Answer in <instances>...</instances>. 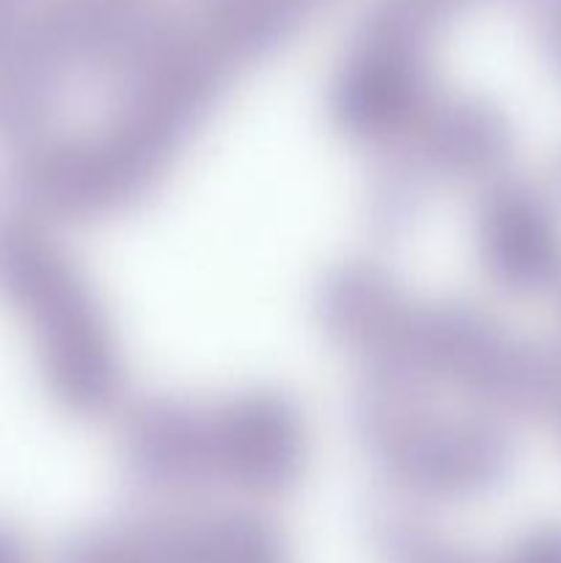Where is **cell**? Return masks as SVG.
Here are the masks:
<instances>
[{"instance_id":"6da1fadb","label":"cell","mask_w":561,"mask_h":563,"mask_svg":"<svg viewBox=\"0 0 561 563\" xmlns=\"http://www.w3.org/2000/svg\"><path fill=\"white\" fill-rule=\"evenodd\" d=\"M229 58L212 38L148 27L110 77L108 119L33 137L9 174L11 203L47 223H99L141 207L218 104Z\"/></svg>"},{"instance_id":"7a4b0ae2","label":"cell","mask_w":561,"mask_h":563,"mask_svg":"<svg viewBox=\"0 0 561 563\" xmlns=\"http://www.w3.org/2000/svg\"><path fill=\"white\" fill-rule=\"evenodd\" d=\"M116 456L127 487L154 500L270 498L302 482L311 432L302 407L273 388L218 401L154 394L121 407Z\"/></svg>"},{"instance_id":"3957f363","label":"cell","mask_w":561,"mask_h":563,"mask_svg":"<svg viewBox=\"0 0 561 563\" xmlns=\"http://www.w3.org/2000/svg\"><path fill=\"white\" fill-rule=\"evenodd\" d=\"M0 295L25 319L53 399L80 418H102L127 399L119 333L97 286L53 225L0 209Z\"/></svg>"},{"instance_id":"277c9868","label":"cell","mask_w":561,"mask_h":563,"mask_svg":"<svg viewBox=\"0 0 561 563\" xmlns=\"http://www.w3.org/2000/svg\"><path fill=\"white\" fill-rule=\"evenodd\" d=\"M350 429L374 471L405 498L471 504L498 493L517 465L504 418L449 410L424 390L358 383Z\"/></svg>"},{"instance_id":"5b68a950","label":"cell","mask_w":561,"mask_h":563,"mask_svg":"<svg viewBox=\"0 0 561 563\" xmlns=\"http://www.w3.org/2000/svg\"><path fill=\"white\" fill-rule=\"evenodd\" d=\"M512 148L515 132L504 110L476 97H438L405 135L380 148L363 201L369 234L405 240L440 187L501 179Z\"/></svg>"},{"instance_id":"8992f818","label":"cell","mask_w":561,"mask_h":563,"mask_svg":"<svg viewBox=\"0 0 561 563\" xmlns=\"http://www.w3.org/2000/svg\"><path fill=\"white\" fill-rule=\"evenodd\" d=\"M429 16L421 9L383 14L336 71L328 113L352 143L385 148L438 99L427 58Z\"/></svg>"},{"instance_id":"52a82bcc","label":"cell","mask_w":561,"mask_h":563,"mask_svg":"<svg viewBox=\"0 0 561 563\" xmlns=\"http://www.w3.org/2000/svg\"><path fill=\"white\" fill-rule=\"evenodd\" d=\"M284 533L262 515L198 509L102 522L72 537L58 563H286Z\"/></svg>"},{"instance_id":"ba28073f","label":"cell","mask_w":561,"mask_h":563,"mask_svg":"<svg viewBox=\"0 0 561 563\" xmlns=\"http://www.w3.org/2000/svg\"><path fill=\"white\" fill-rule=\"evenodd\" d=\"M473 240L479 262L506 295L531 297L561 284V220L544 190L501 176L482 187Z\"/></svg>"},{"instance_id":"9c48e42d","label":"cell","mask_w":561,"mask_h":563,"mask_svg":"<svg viewBox=\"0 0 561 563\" xmlns=\"http://www.w3.org/2000/svg\"><path fill=\"white\" fill-rule=\"evenodd\" d=\"M366 531L385 563H495L457 548L424 517L402 506H377L369 511Z\"/></svg>"},{"instance_id":"30bf717a","label":"cell","mask_w":561,"mask_h":563,"mask_svg":"<svg viewBox=\"0 0 561 563\" xmlns=\"http://www.w3.org/2000/svg\"><path fill=\"white\" fill-rule=\"evenodd\" d=\"M495 563H561V522H544L526 531Z\"/></svg>"},{"instance_id":"8fae6325","label":"cell","mask_w":561,"mask_h":563,"mask_svg":"<svg viewBox=\"0 0 561 563\" xmlns=\"http://www.w3.org/2000/svg\"><path fill=\"white\" fill-rule=\"evenodd\" d=\"M0 563H33L25 542L3 526H0Z\"/></svg>"},{"instance_id":"7c38bea8","label":"cell","mask_w":561,"mask_h":563,"mask_svg":"<svg viewBox=\"0 0 561 563\" xmlns=\"http://www.w3.org/2000/svg\"><path fill=\"white\" fill-rule=\"evenodd\" d=\"M550 427H553L556 438H559V443H561V410L556 412V416H553V421H550Z\"/></svg>"},{"instance_id":"4fadbf2b","label":"cell","mask_w":561,"mask_h":563,"mask_svg":"<svg viewBox=\"0 0 561 563\" xmlns=\"http://www.w3.org/2000/svg\"><path fill=\"white\" fill-rule=\"evenodd\" d=\"M11 0H0V16H3V11H6V5H9Z\"/></svg>"}]
</instances>
